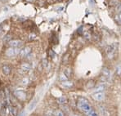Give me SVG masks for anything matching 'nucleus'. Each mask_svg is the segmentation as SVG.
Returning <instances> with one entry per match:
<instances>
[{"label": "nucleus", "instance_id": "dca6fc26", "mask_svg": "<svg viewBox=\"0 0 121 116\" xmlns=\"http://www.w3.org/2000/svg\"><path fill=\"white\" fill-rule=\"evenodd\" d=\"M99 109H100L101 114L103 116H108V115H109V113H108L107 110H106V109L103 106H99Z\"/></svg>", "mask_w": 121, "mask_h": 116}, {"label": "nucleus", "instance_id": "f3484780", "mask_svg": "<svg viewBox=\"0 0 121 116\" xmlns=\"http://www.w3.org/2000/svg\"><path fill=\"white\" fill-rule=\"evenodd\" d=\"M114 19H115V22L117 23V25L121 26V13H118L117 15H115L114 17Z\"/></svg>", "mask_w": 121, "mask_h": 116}, {"label": "nucleus", "instance_id": "aec40b11", "mask_svg": "<svg viewBox=\"0 0 121 116\" xmlns=\"http://www.w3.org/2000/svg\"><path fill=\"white\" fill-rule=\"evenodd\" d=\"M64 74L68 78H70L71 77V74H72V71H71V69L70 68H66V69H65V70H64Z\"/></svg>", "mask_w": 121, "mask_h": 116}, {"label": "nucleus", "instance_id": "412c9836", "mask_svg": "<svg viewBox=\"0 0 121 116\" xmlns=\"http://www.w3.org/2000/svg\"><path fill=\"white\" fill-rule=\"evenodd\" d=\"M62 86L65 87H70L73 86V83H71L70 81H65V82H62Z\"/></svg>", "mask_w": 121, "mask_h": 116}, {"label": "nucleus", "instance_id": "473e14b6", "mask_svg": "<svg viewBox=\"0 0 121 116\" xmlns=\"http://www.w3.org/2000/svg\"><path fill=\"white\" fill-rule=\"evenodd\" d=\"M89 3H90L91 4H92V5L95 4V2H93V0H89Z\"/></svg>", "mask_w": 121, "mask_h": 116}, {"label": "nucleus", "instance_id": "20e7f679", "mask_svg": "<svg viewBox=\"0 0 121 116\" xmlns=\"http://www.w3.org/2000/svg\"><path fill=\"white\" fill-rule=\"evenodd\" d=\"M20 52H21V50L19 48L10 47L9 48H8L6 50L5 54H6V56H8V57H12V56H17V55L20 54Z\"/></svg>", "mask_w": 121, "mask_h": 116}, {"label": "nucleus", "instance_id": "c85d7f7f", "mask_svg": "<svg viewBox=\"0 0 121 116\" xmlns=\"http://www.w3.org/2000/svg\"><path fill=\"white\" fill-rule=\"evenodd\" d=\"M117 74H118L119 75H120L121 74V65H120L117 67Z\"/></svg>", "mask_w": 121, "mask_h": 116}, {"label": "nucleus", "instance_id": "a878e982", "mask_svg": "<svg viewBox=\"0 0 121 116\" xmlns=\"http://www.w3.org/2000/svg\"><path fill=\"white\" fill-rule=\"evenodd\" d=\"M28 83H29V79H28V78H23V80H22V83H23V84L27 85Z\"/></svg>", "mask_w": 121, "mask_h": 116}, {"label": "nucleus", "instance_id": "2eb2a0df", "mask_svg": "<svg viewBox=\"0 0 121 116\" xmlns=\"http://www.w3.org/2000/svg\"><path fill=\"white\" fill-rule=\"evenodd\" d=\"M5 103L6 102H4V104H3L1 110H0V115H1V116H6L7 115V105Z\"/></svg>", "mask_w": 121, "mask_h": 116}, {"label": "nucleus", "instance_id": "ddd939ff", "mask_svg": "<svg viewBox=\"0 0 121 116\" xmlns=\"http://www.w3.org/2000/svg\"><path fill=\"white\" fill-rule=\"evenodd\" d=\"M120 3H121L120 0H109V2H108V4L111 7H117Z\"/></svg>", "mask_w": 121, "mask_h": 116}, {"label": "nucleus", "instance_id": "6e6552de", "mask_svg": "<svg viewBox=\"0 0 121 116\" xmlns=\"http://www.w3.org/2000/svg\"><path fill=\"white\" fill-rule=\"evenodd\" d=\"M31 53V47H25L24 48H22L20 52V56L22 58L24 57H26V56H28Z\"/></svg>", "mask_w": 121, "mask_h": 116}, {"label": "nucleus", "instance_id": "7c9ffc66", "mask_svg": "<svg viewBox=\"0 0 121 116\" xmlns=\"http://www.w3.org/2000/svg\"><path fill=\"white\" fill-rule=\"evenodd\" d=\"M93 39L95 41H99L100 40V36H99L98 34H96V35H94V38H93Z\"/></svg>", "mask_w": 121, "mask_h": 116}, {"label": "nucleus", "instance_id": "7ed1b4c3", "mask_svg": "<svg viewBox=\"0 0 121 116\" xmlns=\"http://www.w3.org/2000/svg\"><path fill=\"white\" fill-rule=\"evenodd\" d=\"M111 76V71L107 67H104L101 71V83H106Z\"/></svg>", "mask_w": 121, "mask_h": 116}, {"label": "nucleus", "instance_id": "e433bc0d", "mask_svg": "<svg viewBox=\"0 0 121 116\" xmlns=\"http://www.w3.org/2000/svg\"><path fill=\"white\" fill-rule=\"evenodd\" d=\"M0 1H1V2H6L7 0H0Z\"/></svg>", "mask_w": 121, "mask_h": 116}, {"label": "nucleus", "instance_id": "f03ea898", "mask_svg": "<svg viewBox=\"0 0 121 116\" xmlns=\"http://www.w3.org/2000/svg\"><path fill=\"white\" fill-rule=\"evenodd\" d=\"M117 50H118V44L117 43H111L106 46V49H105V52H106L107 59L112 60L115 57V52H117Z\"/></svg>", "mask_w": 121, "mask_h": 116}, {"label": "nucleus", "instance_id": "9d476101", "mask_svg": "<svg viewBox=\"0 0 121 116\" xmlns=\"http://www.w3.org/2000/svg\"><path fill=\"white\" fill-rule=\"evenodd\" d=\"M106 88V83H101L98 86L95 87V92H104Z\"/></svg>", "mask_w": 121, "mask_h": 116}, {"label": "nucleus", "instance_id": "4be33fe9", "mask_svg": "<svg viewBox=\"0 0 121 116\" xmlns=\"http://www.w3.org/2000/svg\"><path fill=\"white\" fill-rule=\"evenodd\" d=\"M60 108L62 109V111L64 112V113H69V111H70V109H69V107L66 106V105H62L61 106H60Z\"/></svg>", "mask_w": 121, "mask_h": 116}, {"label": "nucleus", "instance_id": "0eeeda50", "mask_svg": "<svg viewBox=\"0 0 121 116\" xmlns=\"http://www.w3.org/2000/svg\"><path fill=\"white\" fill-rule=\"evenodd\" d=\"M8 44L11 47H16V48H19L21 46H22L23 42L18 39H12L8 42Z\"/></svg>", "mask_w": 121, "mask_h": 116}, {"label": "nucleus", "instance_id": "c756f323", "mask_svg": "<svg viewBox=\"0 0 121 116\" xmlns=\"http://www.w3.org/2000/svg\"><path fill=\"white\" fill-rule=\"evenodd\" d=\"M36 37V35L35 34H30V35L29 36V39L30 40H32V39H34Z\"/></svg>", "mask_w": 121, "mask_h": 116}, {"label": "nucleus", "instance_id": "a211bd4d", "mask_svg": "<svg viewBox=\"0 0 121 116\" xmlns=\"http://www.w3.org/2000/svg\"><path fill=\"white\" fill-rule=\"evenodd\" d=\"M9 112L12 116H17V109L16 107L10 106L9 107Z\"/></svg>", "mask_w": 121, "mask_h": 116}, {"label": "nucleus", "instance_id": "72a5a7b5", "mask_svg": "<svg viewBox=\"0 0 121 116\" xmlns=\"http://www.w3.org/2000/svg\"><path fill=\"white\" fill-rule=\"evenodd\" d=\"M25 114H26V113H25V112H22V113L19 115V116H24V115H25Z\"/></svg>", "mask_w": 121, "mask_h": 116}, {"label": "nucleus", "instance_id": "cd10ccee", "mask_svg": "<svg viewBox=\"0 0 121 116\" xmlns=\"http://www.w3.org/2000/svg\"><path fill=\"white\" fill-rule=\"evenodd\" d=\"M35 104H36V100H35V101L32 102V104L30 105V106H29V108H30V110H31L32 108H34V106H35Z\"/></svg>", "mask_w": 121, "mask_h": 116}, {"label": "nucleus", "instance_id": "b1692460", "mask_svg": "<svg viewBox=\"0 0 121 116\" xmlns=\"http://www.w3.org/2000/svg\"><path fill=\"white\" fill-rule=\"evenodd\" d=\"M59 78H60V81H62V82H65V81H67V80H68V78H67L66 76H65V74H64V73H63V74H60Z\"/></svg>", "mask_w": 121, "mask_h": 116}, {"label": "nucleus", "instance_id": "c9c22d12", "mask_svg": "<svg viewBox=\"0 0 121 116\" xmlns=\"http://www.w3.org/2000/svg\"><path fill=\"white\" fill-rule=\"evenodd\" d=\"M1 32H2V26L0 25V33H1Z\"/></svg>", "mask_w": 121, "mask_h": 116}, {"label": "nucleus", "instance_id": "5701e85b", "mask_svg": "<svg viewBox=\"0 0 121 116\" xmlns=\"http://www.w3.org/2000/svg\"><path fill=\"white\" fill-rule=\"evenodd\" d=\"M83 37H84L85 39H87V40H90L91 38H92V36H91V34L88 31H86V32H84V33H83Z\"/></svg>", "mask_w": 121, "mask_h": 116}, {"label": "nucleus", "instance_id": "2f4dec72", "mask_svg": "<svg viewBox=\"0 0 121 116\" xmlns=\"http://www.w3.org/2000/svg\"><path fill=\"white\" fill-rule=\"evenodd\" d=\"M10 37H11L10 35H7V36L5 37V39H4V42H6V41H8V39H11Z\"/></svg>", "mask_w": 121, "mask_h": 116}, {"label": "nucleus", "instance_id": "4468645a", "mask_svg": "<svg viewBox=\"0 0 121 116\" xmlns=\"http://www.w3.org/2000/svg\"><path fill=\"white\" fill-rule=\"evenodd\" d=\"M96 86V83L94 80L91 79V80H88V82H87L86 83V87L88 89H91V88H93V87H95Z\"/></svg>", "mask_w": 121, "mask_h": 116}, {"label": "nucleus", "instance_id": "f704fd0d", "mask_svg": "<svg viewBox=\"0 0 121 116\" xmlns=\"http://www.w3.org/2000/svg\"><path fill=\"white\" fill-rule=\"evenodd\" d=\"M70 116H79V115H77V114H72Z\"/></svg>", "mask_w": 121, "mask_h": 116}, {"label": "nucleus", "instance_id": "f257e3e1", "mask_svg": "<svg viewBox=\"0 0 121 116\" xmlns=\"http://www.w3.org/2000/svg\"><path fill=\"white\" fill-rule=\"evenodd\" d=\"M77 107L86 116H97L95 110L90 106L89 101L84 97H79L77 101Z\"/></svg>", "mask_w": 121, "mask_h": 116}, {"label": "nucleus", "instance_id": "4c0bfd02", "mask_svg": "<svg viewBox=\"0 0 121 116\" xmlns=\"http://www.w3.org/2000/svg\"><path fill=\"white\" fill-rule=\"evenodd\" d=\"M44 116H52L51 115H44Z\"/></svg>", "mask_w": 121, "mask_h": 116}, {"label": "nucleus", "instance_id": "39448f33", "mask_svg": "<svg viewBox=\"0 0 121 116\" xmlns=\"http://www.w3.org/2000/svg\"><path fill=\"white\" fill-rule=\"evenodd\" d=\"M31 69V65L28 62H24L21 65V68L19 69V72L21 74H25V73H27L29 72Z\"/></svg>", "mask_w": 121, "mask_h": 116}, {"label": "nucleus", "instance_id": "423d86ee", "mask_svg": "<svg viewBox=\"0 0 121 116\" xmlns=\"http://www.w3.org/2000/svg\"><path fill=\"white\" fill-rule=\"evenodd\" d=\"M14 95L15 97L19 99L20 101H25L26 99V92L22 90H16L14 91Z\"/></svg>", "mask_w": 121, "mask_h": 116}, {"label": "nucleus", "instance_id": "6ab92c4d", "mask_svg": "<svg viewBox=\"0 0 121 116\" xmlns=\"http://www.w3.org/2000/svg\"><path fill=\"white\" fill-rule=\"evenodd\" d=\"M53 115L54 116H65V113L60 110H56L53 111Z\"/></svg>", "mask_w": 121, "mask_h": 116}, {"label": "nucleus", "instance_id": "bb28decb", "mask_svg": "<svg viewBox=\"0 0 121 116\" xmlns=\"http://www.w3.org/2000/svg\"><path fill=\"white\" fill-rule=\"evenodd\" d=\"M116 12H118V13H121V3L119 6L116 7Z\"/></svg>", "mask_w": 121, "mask_h": 116}, {"label": "nucleus", "instance_id": "f8f14e48", "mask_svg": "<svg viewBox=\"0 0 121 116\" xmlns=\"http://www.w3.org/2000/svg\"><path fill=\"white\" fill-rule=\"evenodd\" d=\"M2 70H3V74H6V75H8V74H10V73H11V68L9 65H3V67H2Z\"/></svg>", "mask_w": 121, "mask_h": 116}, {"label": "nucleus", "instance_id": "1a4fd4ad", "mask_svg": "<svg viewBox=\"0 0 121 116\" xmlns=\"http://www.w3.org/2000/svg\"><path fill=\"white\" fill-rule=\"evenodd\" d=\"M92 98L97 101H101L105 98V92H95L92 94Z\"/></svg>", "mask_w": 121, "mask_h": 116}, {"label": "nucleus", "instance_id": "9b49d317", "mask_svg": "<svg viewBox=\"0 0 121 116\" xmlns=\"http://www.w3.org/2000/svg\"><path fill=\"white\" fill-rule=\"evenodd\" d=\"M56 101H57L58 104L62 106V105H66L67 102H68V100H67V98L65 97H60L59 98L56 99Z\"/></svg>", "mask_w": 121, "mask_h": 116}, {"label": "nucleus", "instance_id": "393cba45", "mask_svg": "<svg viewBox=\"0 0 121 116\" xmlns=\"http://www.w3.org/2000/svg\"><path fill=\"white\" fill-rule=\"evenodd\" d=\"M48 60H46V59H43V66L44 68L48 67Z\"/></svg>", "mask_w": 121, "mask_h": 116}]
</instances>
